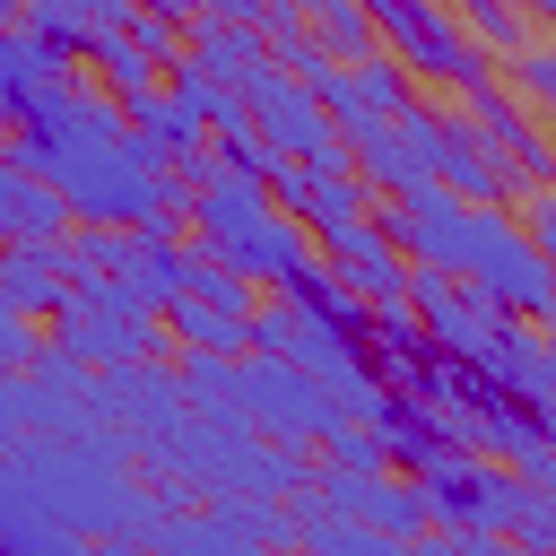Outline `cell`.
<instances>
[{
	"label": "cell",
	"mask_w": 556,
	"mask_h": 556,
	"mask_svg": "<svg viewBox=\"0 0 556 556\" xmlns=\"http://www.w3.org/2000/svg\"><path fill=\"white\" fill-rule=\"evenodd\" d=\"M9 156L61 191L70 226H104V235H182L174 182L130 156V130H122V113H113V96H104L96 78H61L52 96H35V113L9 130Z\"/></svg>",
	"instance_id": "obj_1"
},
{
	"label": "cell",
	"mask_w": 556,
	"mask_h": 556,
	"mask_svg": "<svg viewBox=\"0 0 556 556\" xmlns=\"http://www.w3.org/2000/svg\"><path fill=\"white\" fill-rule=\"evenodd\" d=\"M9 469H17V486H26V504L52 521V530H70V539H148L156 530V504L139 495V478L122 469V443L96 426V434H17L9 452H0Z\"/></svg>",
	"instance_id": "obj_2"
},
{
	"label": "cell",
	"mask_w": 556,
	"mask_h": 556,
	"mask_svg": "<svg viewBox=\"0 0 556 556\" xmlns=\"http://www.w3.org/2000/svg\"><path fill=\"white\" fill-rule=\"evenodd\" d=\"M235 426L243 434H269L287 452H321L348 417L330 408L321 382H304L295 365H269V356H235Z\"/></svg>",
	"instance_id": "obj_3"
},
{
	"label": "cell",
	"mask_w": 556,
	"mask_h": 556,
	"mask_svg": "<svg viewBox=\"0 0 556 556\" xmlns=\"http://www.w3.org/2000/svg\"><path fill=\"white\" fill-rule=\"evenodd\" d=\"M408 486L426 504V530H460V539H504L513 530V504H521V478L495 469V460H478V452H443Z\"/></svg>",
	"instance_id": "obj_4"
},
{
	"label": "cell",
	"mask_w": 556,
	"mask_h": 556,
	"mask_svg": "<svg viewBox=\"0 0 556 556\" xmlns=\"http://www.w3.org/2000/svg\"><path fill=\"white\" fill-rule=\"evenodd\" d=\"M374 235H382L408 269H426V278H452V287H460L469 243H478V208H460V200H443L434 182H417V191H391V200L374 208Z\"/></svg>",
	"instance_id": "obj_5"
},
{
	"label": "cell",
	"mask_w": 556,
	"mask_h": 556,
	"mask_svg": "<svg viewBox=\"0 0 556 556\" xmlns=\"http://www.w3.org/2000/svg\"><path fill=\"white\" fill-rule=\"evenodd\" d=\"M374 17V52L391 61V70H408V78H434V87H469L486 61L460 43V26H452V9H434V0H382V9H365Z\"/></svg>",
	"instance_id": "obj_6"
},
{
	"label": "cell",
	"mask_w": 556,
	"mask_h": 556,
	"mask_svg": "<svg viewBox=\"0 0 556 556\" xmlns=\"http://www.w3.org/2000/svg\"><path fill=\"white\" fill-rule=\"evenodd\" d=\"M156 348H165V330L148 321V313H122V304H87V295H70L61 313H52V330H43V356H61V365H104V374H130V365H156Z\"/></svg>",
	"instance_id": "obj_7"
},
{
	"label": "cell",
	"mask_w": 556,
	"mask_h": 556,
	"mask_svg": "<svg viewBox=\"0 0 556 556\" xmlns=\"http://www.w3.org/2000/svg\"><path fill=\"white\" fill-rule=\"evenodd\" d=\"M434 122H443V104H408L400 122H382V130H365L356 148H348V174H356V191L365 200H391V191H417L426 174H434Z\"/></svg>",
	"instance_id": "obj_8"
},
{
	"label": "cell",
	"mask_w": 556,
	"mask_h": 556,
	"mask_svg": "<svg viewBox=\"0 0 556 556\" xmlns=\"http://www.w3.org/2000/svg\"><path fill=\"white\" fill-rule=\"evenodd\" d=\"M443 200H460V208H513L521 200V182L495 165V148L478 139V122L469 113H443L434 122V174H426Z\"/></svg>",
	"instance_id": "obj_9"
},
{
	"label": "cell",
	"mask_w": 556,
	"mask_h": 556,
	"mask_svg": "<svg viewBox=\"0 0 556 556\" xmlns=\"http://www.w3.org/2000/svg\"><path fill=\"white\" fill-rule=\"evenodd\" d=\"M313 261L365 304V313H382V304H408V261L374 235V217H356V226H339V235H321L313 243Z\"/></svg>",
	"instance_id": "obj_10"
},
{
	"label": "cell",
	"mask_w": 556,
	"mask_h": 556,
	"mask_svg": "<svg viewBox=\"0 0 556 556\" xmlns=\"http://www.w3.org/2000/svg\"><path fill=\"white\" fill-rule=\"evenodd\" d=\"M122 0H35V9H17V35L26 43H43L61 70H87L113 35H122Z\"/></svg>",
	"instance_id": "obj_11"
},
{
	"label": "cell",
	"mask_w": 556,
	"mask_h": 556,
	"mask_svg": "<svg viewBox=\"0 0 556 556\" xmlns=\"http://www.w3.org/2000/svg\"><path fill=\"white\" fill-rule=\"evenodd\" d=\"M61 235H70L61 191H52L43 174H26V165L0 148V252H17V243H61Z\"/></svg>",
	"instance_id": "obj_12"
},
{
	"label": "cell",
	"mask_w": 556,
	"mask_h": 556,
	"mask_svg": "<svg viewBox=\"0 0 556 556\" xmlns=\"http://www.w3.org/2000/svg\"><path fill=\"white\" fill-rule=\"evenodd\" d=\"M365 434H374V452H382V469H391V478H417V469H434V460L452 452V443H443V426H434L417 400H391V391H382V408L365 417Z\"/></svg>",
	"instance_id": "obj_13"
},
{
	"label": "cell",
	"mask_w": 556,
	"mask_h": 556,
	"mask_svg": "<svg viewBox=\"0 0 556 556\" xmlns=\"http://www.w3.org/2000/svg\"><path fill=\"white\" fill-rule=\"evenodd\" d=\"M0 304L17 321H52L70 304V278H61V243H17L0 252Z\"/></svg>",
	"instance_id": "obj_14"
},
{
	"label": "cell",
	"mask_w": 556,
	"mask_h": 556,
	"mask_svg": "<svg viewBox=\"0 0 556 556\" xmlns=\"http://www.w3.org/2000/svg\"><path fill=\"white\" fill-rule=\"evenodd\" d=\"M486 374H495V382H504L521 408H547V400H556V348H547L530 321H504V330H495Z\"/></svg>",
	"instance_id": "obj_15"
},
{
	"label": "cell",
	"mask_w": 556,
	"mask_h": 556,
	"mask_svg": "<svg viewBox=\"0 0 556 556\" xmlns=\"http://www.w3.org/2000/svg\"><path fill=\"white\" fill-rule=\"evenodd\" d=\"M156 330H165L182 356H208V365H235V356H243V321H235V313H208V304H182V295L156 313Z\"/></svg>",
	"instance_id": "obj_16"
},
{
	"label": "cell",
	"mask_w": 556,
	"mask_h": 556,
	"mask_svg": "<svg viewBox=\"0 0 556 556\" xmlns=\"http://www.w3.org/2000/svg\"><path fill=\"white\" fill-rule=\"evenodd\" d=\"M174 295H182V304H208V313H235V321H252V304H261V295H252L235 269H217L200 243H182V278H174Z\"/></svg>",
	"instance_id": "obj_17"
},
{
	"label": "cell",
	"mask_w": 556,
	"mask_h": 556,
	"mask_svg": "<svg viewBox=\"0 0 556 556\" xmlns=\"http://www.w3.org/2000/svg\"><path fill=\"white\" fill-rule=\"evenodd\" d=\"M304 35H313V43H321V61H339V70L374 61V17H365L356 0H321V9L304 17Z\"/></svg>",
	"instance_id": "obj_18"
},
{
	"label": "cell",
	"mask_w": 556,
	"mask_h": 556,
	"mask_svg": "<svg viewBox=\"0 0 556 556\" xmlns=\"http://www.w3.org/2000/svg\"><path fill=\"white\" fill-rule=\"evenodd\" d=\"M52 539H61V530H52V521H43L35 504H26V486H17V469L0 460V556H43Z\"/></svg>",
	"instance_id": "obj_19"
},
{
	"label": "cell",
	"mask_w": 556,
	"mask_h": 556,
	"mask_svg": "<svg viewBox=\"0 0 556 556\" xmlns=\"http://www.w3.org/2000/svg\"><path fill=\"white\" fill-rule=\"evenodd\" d=\"M122 52L156 78V70L182 52V17H174V9H130V17H122Z\"/></svg>",
	"instance_id": "obj_20"
},
{
	"label": "cell",
	"mask_w": 556,
	"mask_h": 556,
	"mask_svg": "<svg viewBox=\"0 0 556 556\" xmlns=\"http://www.w3.org/2000/svg\"><path fill=\"white\" fill-rule=\"evenodd\" d=\"M504 70H513V78H504V96H513V104H521V96H530V104H547V96H556V52H547V43L513 52Z\"/></svg>",
	"instance_id": "obj_21"
},
{
	"label": "cell",
	"mask_w": 556,
	"mask_h": 556,
	"mask_svg": "<svg viewBox=\"0 0 556 556\" xmlns=\"http://www.w3.org/2000/svg\"><path fill=\"white\" fill-rule=\"evenodd\" d=\"M43 556H96V547H87V539H70V530H61V539H52V547H43Z\"/></svg>",
	"instance_id": "obj_22"
}]
</instances>
